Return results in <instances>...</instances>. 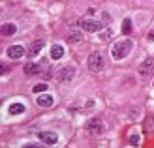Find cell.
<instances>
[{
	"mask_svg": "<svg viewBox=\"0 0 154 148\" xmlns=\"http://www.w3.org/2000/svg\"><path fill=\"white\" fill-rule=\"evenodd\" d=\"M134 49V41L132 40H120L113 45V49H111V56L115 60H122V58H126L130 53H132Z\"/></svg>",
	"mask_w": 154,
	"mask_h": 148,
	"instance_id": "obj_1",
	"label": "cell"
},
{
	"mask_svg": "<svg viewBox=\"0 0 154 148\" xmlns=\"http://www.w3.org/2000/svg\"><path fill=\"white\" fill-rule=\"evenodd\" d=\"M88 69L90 71H102L103 69V58H102V54L100 53H90V56H88Z\"/></svg>",
	"mask_w": 154,
	"mask_h": 148,
	"instance_id": "obj_2",
	"label": "cell"
},
{
	"mask_svg": "<svg viewBox=\"0 0 154 148\" xmlns=\"http://www.w3.org/2000/svg\"><path fill=\"white\" fill-rule=\"evenodd\" d=\"M154 73V58H147L139 64V75L141 79H149V77Z\"/></svg>",
	"mask_w": 154,
	"mask_h": 148,
	"instance_id": "obj_3",
	"label": "cell"
},
{
	"mask_svg": "<svg viewBox=\"0 0 154 148\" xmlns=\"http://www.w3.org/2000/svg\"><path fill=\"white\" fill-rule=\"evenodd\" d=\"M87 131L90 135H100V133H103V122L100 120V118H92L87 122Z\"/></svg>",
	"mask_w": 154,
	"mask_h": 148,
	"instance_id": "obj_4",
	"label": "cell"
},
{
	"mask_svg": "<svg viewBox=\"0 0 154 148\" xmlns=\"http://www.w3.org/2000/svg\"><path fill=\"white\" fill-rule=\"evenodd\" d=\"M81 28L87 30V32H102L103 30V25L100 21H92V19H87L81 23Z\"/></svg>",
	"mask_w": 154,
	"mask_h": 148,
	"instance_id": "obj_5",
	"label": "cell"
},
{
	"mask_svg": "<svg viewBox=\"0 0 154 148\" xmlns=\"http://www.w3.org/2000/svg\"><path fill=\"white\" fill-rule=\"evenodd\" d=\"M73 75H75V68H72V66L62 68V69L58 71V81L68 83V81H72V79H73Z\"/></svg>",
	"mask_w": 154,
	"mask_h": 148,
	"instance_id": "obj_6",
	"label": "cell"
},
{
	"mask_svg": "<svg viewBox=\"0 0 154 148\" xmlns=\"http://www.w3.org/2000/svg\"><path fill=\"white\" fill-rule=\"evenodd\" d=\"M38 137H40V141L43 144H57V141H58L57 133H53V131H42Z\"/></svg>",
	"mask_w": 154,
	"mask_h": 148,
	"instance_id": "obj_7",
	"label": "cell"
},
{
	"mask_svg": "<svg viewBox=\"0 0 154 148\" xmlns=\"http://www.w3.org/2000/svg\"><path fill=\"white\" fill-rule=\"evenodd\" d=\"M6 54H8L10 58H21L23 54H25V47H23L21 43H17V45H11V47L8 49V53H6Z\"/></svg>",
	"mask_w": 154,
	"mask_h": 148,
	"instance_id": "obj_8",
	"label": "cell"
},
{
	"mask_svg": "<svg viewBox=\"0 0 154 148\" xmlns=\"http://www.w3.org/2000/svg\"><path fill=\"white\" fill-rule=\"evenodd\" d=\"M23 71H25V75H38L40 73V66H38L36 62H28V64H25Z\"/></svg>",
	"mask_w": 154,
	"mask_h": 148,
	"instance_id": "obj_9",
	"label": "cell"
},
{
	"mask_svg": "<svg viewBox=\"0 0 154 148\" xmlns=\"http://www.w3.org/2000/svg\"><path fill=\"white\" fill-rule=\"evenodd\" d=\"M62 56H64V47H62V45H53V47H51V58L58 60Z\"/></svg>",
	"mask_w": 154,
	"mask_h": 148,
	"instance_id": "obj_10",
	"label": "cell"
},
{
	"mask_svg": "<svg viewBox=\"0 0 154 148\" xmlns=\"http://www.w3.org/2000/svg\"><path fill=\"white\" fill-rule=\"evenodd\" d=\"M38 105L40 107H51L53 105V98L49 94H42L40 98H38Z\"/></svg>",
	"mask_w": 154,
	"mask_h": 148,
	"instance_id": "obj_11",
	"label": "cell"
},
{
	"mask_svg": "<svg viewBox=\"0 0 154 148\" xmlns=\"http://www.w3.org/2000/svg\"><path fill=\"white\" fill-rule=\"evenodd\" d=\"M113 36H115V32H113L111 28H103L102 32H98V38H100V40H102V41H109Z\"/></svg>",
	"mask_w": 154,
	"mask_h": 148,
	"instance_id": "obj_12",
	"label": "cell"
},
{
	"mask_svg": "<svg viewBox=\"0 0 154 148\" xmlns=\"http://www.w3.org/2000/svg\"><path fill=\"white\" fill-rule=\"evenodd\" d=\"M8 111H10V114H21V113H25V105L23 103H11L8 107Z\"/></svg>",
	"mask_w": 154,
	"mask_h": 148,
	"instance_id": "obj_13",
	"label": "cell"
},
{
	"mask_svg": "<svg viewBox=\"0 0 154 148\" xmlns=\"http://www.w3.org/2000/svg\"><path fill=\"white\" fill-rule=\"evenodd\" d=\"M43 45H45V41L43 40H36L34 43H32V49H30V54H32V56H36L38 53H40L42 49H43Z\"/></svg>",
	"mask_w": 154,
	"mask_h": 148,
	"instance_id": "obj_14",
	"label": "cell"
},
{
	"mask_svg": "<svg viewBox=\"0 0 154 148\" xmlns=\"http://www.w3.org/2000/svg\"><path fill=\"white\" fill-rule=\"evenodd\" d=\"M15 32H17V26L11 25V23H8V25H2V34H4V36H13Z\"/></svg>",
	"mask_w": 154,
	"mask_h": 148,
	"instance_id": "obj_15",
	"label": "cell"
},
{
	"mask_svg": "<svg viewBox=\"0 0 154 148\" xmlns=\"http://www.w3.org/2000/svg\"><path fill=\"white\" fill-rule=\"evenodd\" d=\"M81 40H83V38H81V30H72L70 36H68V41H70V43H77Z\"/></svg>",
	"mask_w": 154,
	"mask_h": 148,
	"instance_id": "obj_16",
	"label": "cell"
},
{
	"mask_svg": "<svg viewBox=\"0 0 154 148\" xmlns=\"http://www.w3.org/2000/svg\"><path fill=\"white\" fill-rule=\"evenodd\" d=\"M130 32H132V19H124V21H122V34H130Z\"/></svg>",
	"mask_w": 154,
	"mask_h": 148,
	"instance_id": "obj_17",
	"label": "cell"
},
{
	"mask_svg": "<svg viewBox=\"0 0 154 148\" xmlns=\"http://www.w3.org/2000/svg\"><path fill=\"white\" fill-rule=\"evenodd\" d=\"M154 131V118L149 116L147 120H145V133H152Z\"/></svg>",
	"mask_w": 154,
	"mask_h": 148,
	"instance_id": "obj_18",
	"label": "cell"
},
{
	"mask_svg": "<svg viewBox=\"0 0 154 148\" xmlns=\"http://www.w3.org/2000/svg\"><path fill=\"white\" fill-rule=\"evenodd\" d=\"M45 90H47V84H45V83H40V84H36V86L32 88L34 94H43Z\"/></svg>",
	"mask_w": 154,
	"mask_h": 148,
	"instance_id": "obj_19",
	"label": "cell"
},
{
	"mask_svg": "<svg viewBox=\"0 0 154 148\" xmlns=\"http://www.w3.org/2000/svg\"><path fill=\"white\" fill-rule=\"evenodd\" d=\"M130 144H134V146L139 144V135H137V133H134L132 137H130Z\"/></svg>",
	"mask_w": 154,
	"mask_h": 148,
	"instance_id": "obj_20",
	"label": "cell"
},
{
	"mask_svg": "<svg viewBox=\"0 0 154 148\" xmlns=\"http://www.w3.org/2000/svg\"><path fill=\"white\" fill-rule=\"evenodd\" d=\"M103 21H111V15H109V13H107V11L103 13Z\"/></svg>",
	"mask_w": 154,
	"mask_h": 148,
	"instance_id": "obj_21",
	"label": "cell"
},
{
	"mask_svg": "<svg viewBox=\"0 0 154 148\" xmlns=\"http://www.w3.org/2000/svg\"><path fill=\"white\" fill-rule=\"evenodd\" d=\"M149 40L154 41V30H150V32H149Z\"/></svg>",
	"mask_w": 154,
	"mask_h": 148,
	"instance_id": "obj_22",
	"label": "cell"
}]
</instances>
